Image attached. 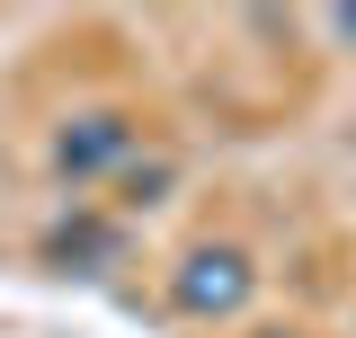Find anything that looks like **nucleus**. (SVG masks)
<instances>
[{
    "mask_svg": "<svg viewBox=\"0 0 356 338\" xmlns=\"http://www.w3.org/2000/svg\"><path fill=\"white\" fill-rule=\"evenodd\" d=\"M170 294H178V312H196V321H232L241 303L259 294V267H250V250H232V241H205V250L178 258Z\"/></svg>",
    "mask_w": 356,
    "mask_h": 338,
    "instance_id": "1",
    "label": "nucleus"
},
{
    "mask_svg": "<svg viewBox=\"0 0 356 338\" xmlns=\"http://www.w3.org/2000/svg\"><path fill=\"white\" fill-rule=\"evenodd\" d=\"M134 161V116L125 107H81V116H63V134H54V169L72 178V187H89V178H107V169Z\"/></svg>",
    "mask_w": 356,
    "mask_h": 338,
    "instance_id": "2",
    "label": "nucleus"
},
{
    "mask_svg": "<svg viewBox=\"0 0 356 338\" xmlns=\"http://www.w3.org/2000/svg\"><path fill=\"white\" fill-rule=\"evenodd\" d=\"M170 187V161H143V169H125V205H152Z\"/></svg>",
    "mask_w": 356,
    "mask_h": 338,
    "instance_id": "3",
    "label": "nucleus"
},
{
    "mask_svg": "<svg viewBox=\"0 0 356 338\" xmlns=\"http://www.w3.org/2000/svg\"><path fill=\"white\" fill-rule=\"evenodd\" d=\"M330 36H348V45H356V9H330Z\"/></svg>",
    "mask_w": 356,
    "mask_h": 338,
    "instance_id": "4",
    "label": "nucleus"
}]
</instances>
